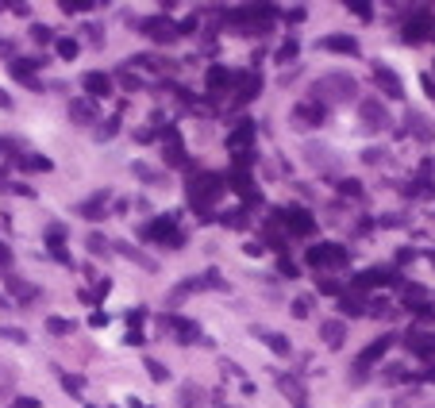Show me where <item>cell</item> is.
<instances>
[{
  "label": "cell",
  "mask_w": 435,
  "mask_h": 408,
  "mask_svg": "<svg viewBox=\"0 0 435 408\" xmlns=\"http://www.w3.org/2000/svg\"><path fill=\"white\" fill-rule=\"evenodd\" d=\"M281 216H285V227L293 235H312V231H316V220H312L308 208H285Z\"/></svg>",
  "instance_id": "10"
},
{
  "label": "cell",
  "mask_w": 435,
  "mask_h": 408,
  "mask_svg": "<svg viewBox=\"0 0 435 408\" xmlns=\"http://www.w3.org/2000/svg\"><path fill=\"white\" fill-rule=\"evenodd\" d=\"M104 201H108V193H97L93 201H85V204H81V212L89 216V220H100V216H104Z\"/></svg>",
  "instance_id": "23"
},
{
  "label": "cell",
  "mask_w": 435,
  "mask_h": 408,
  "mask_svg": "<svg viewBox=\"0 0 435 408\" xmlns=\"http://www.w3.org/2000/svg\"><path fill=\"white\" fill-rule=\"evenodd\" d=\"M70 116L78 120V123H93V120H97V108H93L89 97H78V100L70 104Z\"/></svg>",
  "instance_id": "19"
},
{
  "label": "cell",
  "mask_w": 435,
  "mask_h": 408,
  "mask_svg": "<svg viewBox=\"0 0 435 408\" xmlns=\"http://www.w3.org/2000/svg\"><path fill=\"white\" fill-rule=\"evenodd\" d=\"M31 39L35 43H54V31H51V27H43V23H35L31 27Z\"/></svg>",
  "instance_id": "31"
},
{
  "label": "cell",
  "mask_w": 435,
  "mask_h": 408,
  "mask_svg": "<svg viewBox=\"0 0 435 408\" xmlns=\"http://www.w3.org/2000/svg\"><path fill=\"white\" fill-rule=\"evenodd\" d=\"M316 289H320V293H327V297H343V286H339L335 278H320V281H316Z\"/></svg>",
  "instance_id": "28"
},
{
  "label": "cell",
  "mask_w": 435,
  "mask_h": 408,
  "mask_svg": "<svg viewBox=\"0 0 435 408\" xmlns=\"http://www.w3.org/2000/svg\"><path fill=\"white\" fill-rule=\"evenodd\" d=\"M281 273H285V278H297V262H289V258H281Z\"/></svg>",
  "instance_id": "40"
},
{
  "label": "cell",
  "mask_w": 435,
  "mask_h": 408,
  "mask_svg": "<svg viewBox=\"0 0 435 408\" xmlns=\"http://www.w3.org/2000/svg\"><path fill=\"white\" fill-rule=\"evenodd\" d=\"M8 70H12V78H20L27 85H39V81H35V70H39V62H35V58H16Z\"/></svg>",
  "instance_id": "17"
},
{
  "label": "cell",
  "mask_w": 435,
  "mask_h": 408,
  "mask_svg": "<svg viewBox=\"0 0 435 408\" xmlns=\"http://www.w3.org/2000/svg\"><path fill=\"white\" fill-rule=\"evenodd\" d=\"M147 374L154 377V382H169V370L158 362V358H147Z\"/></svg>",
  "instance_id": "27"
},
{
  "label": "cell",
  "mask_w": 435,
  "mask_h": 408,
  "mask_svg": "<svg viewBox=\"0 0 435 408\" xmlns=\"http://www.w3.org/2000/svg\"><path fill=\"white\" fill-rule=\"evenodd\" d=\"M81 85H85V97H89V100L112 97V78H108V73H100V70H89L81 78Z\"/></svg>",
  "instance_id": "8"
},
{
  "label": "cell",
  "mask_w": 435,
  "mask_h": 408,
  "mask_svg": "<svg viewBox=\"0 0 435 408\" xmlns=\"http://www.w3.org/2000/svg\"><path fill=\"white\" fill-rule=\"evenodd\" d=\"M374 81H377V89H382L385 97H393V100L404 97V85H401V78H397L389 66H377V70H374Z\"/></svg>",
  "instance_id": "11"
},
{
  "label": "cell",
  "mask_w": 435,
  "mask_h": 408,
  "mask_svg": "<svg viewBox=\"0 0 435 408\" xmlns=\"http://www.w3.org/2000/svg\"><path fill=\"white\" fill-rule=\"evenodd\" d=\"M424 31H428V20H424V16H420V20H412L409 27H404V39H409V43H416V39H424Z\"/></svg>",
  "instance_id": "26"
},
{
  "label": "cell",
  "mask_w": 435,
  "mask_h": 408,
  "mask_svg": "<svg viewBox=\"0 0 435 408\" xmlns=\"http://www.w3.org/2000/svg\"><path fill=\"white\" fill-rule=\"evenodd\" d=\"M347 8H351V12L358 16V20H370V16H374V12H370V4H366V0H355V4H347Z\"/></svg>",
  "instance_id": "35"
},
{
  "label": "cell",
  "mask_w": 435,
  "mask_h": 408,
  "mask_svg": "<svg viewBox=\"0 0 435 408\" xmlns=\"http://www.w3.org/2000/svg\"><path fill=\"white\" fill-rule=\"evenodd\" d=\"M220 193H224V182H220L216 174H201V177L193 182V204H196V208L220 201Z\"/></svg>",
  "instance_id": "5"
},
{
  "label": "cell",
  "mask_w": 435,
  "mask_h": 408,
  "mask_svg": "<svg viewBox=\"0 0 435 408\" xmlns=\"http://www.w3.org/2000/svg\"><path fill=\"white\" fill-rule=\"evenodd\" d=\"M46 331H54V335H65V331H73V324H70V320H46Z\"/></svg>",
  "instance_id": "32"
},
{
  "label": "cell",
  "mask_w": 435,
  "mask_h": 408,
  "mask_svg": "<svg viewBox=\"0 0 435 408\" xmlns=\"http://www.w3.org/2000/svg\"><path fill=\"white\" fill-rule=\"evenodd\" d=\"M254 335H258L262 343L273 350V355H281V358L289 355V339H285V335H278V331H262V328H254Z\"/></svg>",
  "instance_id": "18"
},
{
  "label": "cell",
  "mask_w": 435,
  "mask_h": 408,
  "mask_svg": "<svg viewBox=\"0 0 435 408\" xmlns=\"http://www.w3.org/2000/svg\"><path fill=\"white\" fill-rule=\"evenodd\" d=\"M54 51H58V58L73 62V58H78V51H81V43L70 39V35H62V39H54Z\"/></svg>",
  "instance_id": "20"
},
{
  "label": "cell",
  "mask_w": 435,
  "mask_h": 408,
  "mask_svg": "<svg viewBox=\"0 0 435 408\" xmlns=\"http://www.w3.org/2000/svg\"><path fill=\"white\" fill-rule=\"evenodd\" d=\"M12 408H39V401H35V397H16Z\"/></svg>",
  "instance_id": "38"
},
{
  "label": "cell",
  "mask_w": 435,
  "mask_h": 408,
  "mask_svg": "<svg viewBox=\"0 0 435 408\" xmlns=\"http://www.w3.org/2000/svg\"><path fill=\"white\" fill-rule=\"evenodd\" d=\"M347 262H351V254L339 243H320L308 251V266H320V270H339V266H347Z\"/></svg>",
  "instance_id": "2"
},
{
  "label": "cell",
  "mask_w": 435,
  "mask_h": 408,
  "mask_svg": "<svg viewBox=\"0 0 435 408\" xmlns=\"http://www.w3.org/2000/svg\"><path fill=\"white\" fill-rule=\"evenodd\" d=\"M358 97V85L351 73H324L316 85H312V100L316 104H335V100H355Z\"/></svg>",
  "instance_id": "1"
},
{
  "label": "cell",
  "mask_w": 435,
  "mask_h": 408,
  "mask_svg": "<svg viewBox=\"0 0 435 408\" xmlns=\"http://www.w3.org/2000/svg\"><path fill=\"white\" fill-rule=\"evenodd\" d=\"M23 166H27V169H51V158H43V155H27Z\"/></svg>",
  "instance_id": "33"
},
{
  "label": "cell",
  "mask_w": 435,
  "mask_h": 408,
  "mask_svg": "<svg viewBox=\"0 0 435 408\" xmlns=\"http://www.w3.org/2000/svg\"><path fill=\"white\" fill-rule=\"evenodd\" d=\"M262 89V78H254V73H247V78L239 81V100H254Z\"/></svg>",
  "instance_id": "22"
},
{
  "label": "cell",
  "mask_w": 435,
  "mask_h": 408,
  "mask_svg": "<svg viewBox=\"0 0 435 408\" xmlns=\"http://www.w3.org/2000/svg\"><path fill=\"white\" fill-rule=\"evenodd\" d=\"M139 31L150 35L154 43H169V39H177V23L169 20V16H147V20H139Z\"/></svg>",
  "instance_id": "4"
},
{
  "label": "cell",
  "mask_w": 435,
  "mask_h": 408,
  "mask_svg": "<svg viewBox=\"0 0 435 408\" xmlns=\"http://www.w3.org/2000/svg\"><path fill=\"white\" fill-rule=\"evenodd\" d=\"M93 0H62V12L65 16H78V12H89Z\"/></svg>",
  "instance_id": "29"
},
{
  "label": "cell",
  "mask_w": 435,
  "mask_h": 408,
  "mask_svg": "<svg viewBox=\"0 0 435 408\" xmlns=\"http://www.w3.org/2000/svg\"><path fill=\"white\" fill-rule=\"evenodd\" d=\"M0 339H12V343H27V331H20V328H0Z\"/></svg>",
  "instance_id": "34"
},
{
  "label": "cell",
  "mask_w": 435,
  "mask_h": 408,
  "mask_svg": "<svg viewBox=\"0 0 435 408\" xmlns=\"http://www.w3.org/2000/svg\"><path fill=\"white\" fill-rule=\"evenodd\" d=\"M339 312H343V316H366V300L362 297H339Z\"/></svg>",
  "instance_id": "21"
},
{
  "label": "cell",
  "mask_w": 435,
  "mask_h": 408,
  "mask_svg": "<svg viewBox=\"0 0 435 408\" xmlns=\"http://www.w3.org/2000/svg\"><path fill=\"white\" fill-rule=\"evenodd\" d=\"M62 389H65V393H73V397H78V393H81V389H85V377H73V374H62Z\"/></svg>",
  "instance_id": "30"
},
{
  "label": "cell",
  "mask_w": 435,
  "mask_h": 408,
  "mask_svg": "<svg viewBox=\"0 0 435 408\" xmlns=\"http://www.w3.org/2000/svg\"><path fill=\"white\" fill-rule=\"evenodd\" d=\"M0 262H8V246L4 243H0Z\"/></svg>",
  "instance_id": "45"
},
{
  "label": "cell",
  "mask_w": 435,
  "mask_h": 408,
  "mask_svg": "<svg viewBox=\"0 0 435 408\" xmlns=\"http://www.w3.org/2000/svg\"><path fill=\"white\" fill-rule=\"evenodd\" d=\"M116 251H124V254H127V258H131V262H139V266H143V270H154V258H147V254H139V251H131V246H127V243H116Z\"/></svg>",
  "instance_id": "25"
},
{
  "label": "cell",
  "mask_w": 435,
  "mask_h": 408,
  "mask_svg": "<svg viewBox=\"0 0 435 408\" xmlns=\"http://www.w3.org/2000/svg\"><path fill=\"white\" fill-rule=\"evenodd\" d=\"M293 316H297V320L308 316V297H297V300H293Z\"/></svg>",
  "instance_id": "36"
},
{
  "label": "cell",
  "mask_w": 435,
  "mask_h": 408,
  "mask_svg": "<svg viewBox=\"0 0 435 408\" xmlns=\"http://www.w3.org/2000/svg\"><path fill=\"white\" fill-rule=\"evenodd\" d=\"M320 339H324L332 350H339L347 343V324L343 320H324V324H320Z\"/></svg>",
  "instance_id": "13"
},
{
  "label": "cell",
  "mask_w": 435,
  "mask_h": 408,
  "mask_svg": "<svg viewBox=\"0 0 435 408\" xmlns=\"http://www.w3.org/2000/svg\"><path fill=\"white\" fill-rule=\"evenodd\" d=\"M289 58H297V43H285L278 51V62H289Z\"/></svg>",
  "instance_id": "37"
},
{
  "label": "cell",
  "mask_w": 435,
  "mask_h": 408,
  "mask_svg": "<svg viewBox=\"0 0 435 408\" xmlns=\"http://www.w3.org/2000/svg\"><path fill=\"white\" fill-rule=\"evenodd\" d=\"M143 320H147V308H131L127 312V324H143Z\"/></svg>",
  "instance_id": "39"
},
{
  "label": "cell",
  "mask_w": 435,
  "mask_h": 408,
  "mask_svg": "<svg viewBox=\"0 0 435 408\" xmlns=\"http://www.w3.org/2000/svg\"><path fill=\"white\" fill-rule=\"evenodd\" d=\"M127 404H131V408H150V404H143V401H139V397H131Z\"/></svg>",
  "instance_id": "44"
},
{
  "label": "cell",
  "mask_w": 435,
  "mask_h": 408,
  "mask_svg": "<svg viewBox=\"0 0 435 408\" xmlns=\"http://www.w3.org/2000/svg\"><path fill=\"white\" fill-rule=\"evenodd\" d=\"M251 143H254V123H239L228 135V150H235V155H247Z\"/></svg>",
  "instance_id": "14"
},
{
  "label": "cell",
  "mask_w": 435,
  "mask_h": 408,
  "mask_svg": "<svg viewBox=\"0 0 435 408\" xmlns=\"http://www.w3.org/2000/svg\"><path fill=\"white\" fill-rule=\"evenodd\" d=\"M377 286H397V273L385 270V266H374V270H362L355 278V289H377Z\"/></svg>",
  "instance_id": "9"
},
{
  "label": "cell",
  "mask_w": 435,
  "mask_h": 408,
  "mask_svg": "<svg viewBox=\"0 0 435 408\" xmlns=\"http://www.w3.org/2000/svg\"><path fill=\"white\" fill-rule=\"evenodd\" d=\"M320 46H324V51H332V54H351V58H358V39H355V35H343V31L324 35Z\"/></svg>",
  "instance_id": "12"
},
{
  "label": "cell",
  "mask_w": 435,
  "mask_h": 408,
  "mask_svg": "<svg viewBox=\"0 0 435 408\" xmlns=\"http://www.w3.org/2000/svg\"><path fill=\"white\" fill-rule=\"evenodd\" d=\"M0 305H4V297H0Z\"/></svg>",
  "instance_id": "47"
},
{
  "label": "cell",
  "mask_w": 435,
  "mask_h": 408,
  "mask_svg": "<svg viewBox=\"0 0 435 408\" xmlns=\"http://www.w3.org/2000/svg\"><path fill=\"white\" fill-rule=\"evenodd\" d=\"M293 116L305 120V123H324L327 120V108H324V104H316V100H305V104H297V108H293Z\"/></svg>",
  "instance_id": "15"
},
{
  "label": "cell",
  "mask_w": 435,
  "mask_h": 408,
  "mask_svg": "<svg viewBox=\"0 0 435 408\" xmlns=\"http://www.w3.org/2000/svg\"><path fill=\"white\" fill-rule=\"evenodd\" d=\"M389 343H393V339H389V335H382V339H374V343H370V347H366V350H362V355H358V358H355V366H351V370H355V374H366V370H370L374 362H382V358H385V350H389Z\"/></svg>",
  "instance_id": "7"
},
{
  "label": "cell",
  "mask_w": 435,
  "mask_h": 408,
  "mask_svg": "<svg viewBox=\"0 0 435 408\" xmlns=\"http://www.w3.org/2000/svg\"><path fill=\"white\" fill-rule=\"evenodd\" d=\"M409 347L416 350V355H435V335H431V331L412 328V331H409Z\"/></svg>",
  "instance_id": "16"
},
{
  "label": "cell",
  "mask_w": 435,
  "mask_h": 408,
  "mask_svg": "<svg viewBox=\"0 0 435 408\" xmlns=\"http://www.w3.org/2000/svg\"><path fill=\"white\" fill-rule=\"evenodd\" d=\"M0 8H4V0H0Z\"/></svg>",
  "instance_id": "46"
},
{
  "label": "cell",
  "mask_w": 435,
  "mask_h": 408,
  "mask_svg": "<svg viewBox=\"0 0 435 408\" xmlns=\"http://www.w3.org/2000/svg\"><path fill=\"white\" fill-rule=\"evenodd\" d=\"M0 108H4V112H8V108H12V97H8V93H4V89H0Z\"/></svg>",
  "instance_id": "43"
},
{
  "label": "cell",
  "mask_w": 435,
  "mask_h": 408,
  "mask_svg": "<svg viewBox=\"0 0 435 408\" xmlns=\"http://www.w3.org/2000/svg\"><path fill=\"white\" fill-rule=\"evenodd\" d=\"M358 116H362L366 131H385V127H389V112H385V104L374 100V97L358 100Z\"/></svg>",
  "instance_id": "3"
},
{
  "label": "cell",
  "mask_w": 435,
  "mask_h": 408,
  "mask_svg": "<svg viewBox=\"0 0 435 408\" xmlns=\"http://www.w3.org/2000/svg\"><path fill=\"white\" fill-rule=\"evenodd\" d=\"M89 246H93V254H104V246H108V243H104L100 235H93V239H89Z\"/></svg>",
  "instance_id": "42"
},
{
  "label": "cell",
  "mask_w": 435,
  "mask_h": 408,
  "mask_svg": "<svg viewBox=\"0 0 435 408\" xmlns=\"http://www.w3.org/2000/svg\"><path fill=\"white\" fill-rule=\"evenodd\" d=\"M235 78L228 70H224V66H212V70H208V85H212V89H224V85H231Z\"/></svg>",
  "instance_id": "24"
},
{
  "label": "cell",
  "mask_w": 435,
  "mask_h": 408,
  "mask_svg": "<svg viewBox=\"0 0 435 408\" xmlns=\"http://www.w3.org/2000/svg\"><path fill=\"white\" fill-rule=\"evenodd\" d=\"M162 328L166 331H174V339H177V343H182V347H193V343H201V328H196L193 324V320H185V316H166L162 320Z\"/></svg>",
  "instance_id": "6"
},
{
  "label": "cell",
  "mask_w": 435,
  "mask_h": 408,
  "mask_svg": "<svg viewBox=\"0 0 435 408\" xmlns=\"http://www.w3.org/2000/svg\"><path fill=\"white\" fill-rule=\"evenodd\" d=\"M124 343H127V347H139V343H143V331H127Z\"/></svg>",
  "instance_id": "41"
}]
</instances>
